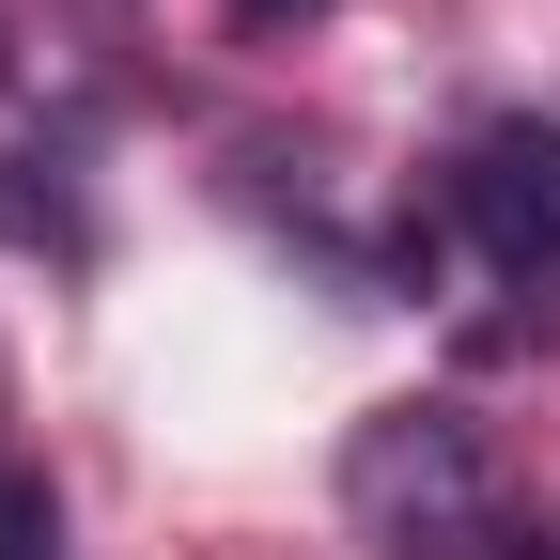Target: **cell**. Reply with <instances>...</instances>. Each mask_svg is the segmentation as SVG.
Returning <instances> with one entry per match:
<instances>
[{
    "mask_svg": "<svg viewBox=\"0 0 560 560\" xmlns=\"http://www.w3.org/2000/svg\"><path fill=\"white\" fill-rule=\"evenodd\" d=\"M0 249H47V265H79V249H94L79 172H62V156H16V140H0Z\"/></svg>",
    "mask_w": 560,
    "mask_h": 560,
    "instance_id": "cell-3",
    "label": "cell"
},
{
    "mask_svg": "<svg viewBox=\"0 0 560 560\" xmlns=\"http://www.w3.org/2000/svg\"><path fill=\"white\" fill-rule=\"evenodd\" d=\"M234 16H249V32H296V16H327V0H234Z\"/></svg>",
    "mask_w": 560,
    "mask_h": 560,
    "instance_id": "cell-5",
    "label": "cell"
},
{
    "mask_svg": "<svg viewBox=\"0 0 560 560\" xmlns=\"http://www.w3.org/2000/svg\"><path fill=\"white\" fill-rule=\"evenodd\" d=\"M436 219H452V249L499 280V296H529V327H560V125L545 109H499L452 156V187H436Z\"/></svg>",
    "mask_w": 560,
    "mask_h": 560,
    "instance_id": "cell-2",
    "label": "cell"
},
{
    "mask_svg": "<svg viewBox=\"0 0 560 560\" xmlns=\"http://www.w3.org/2000/svg\"><path fill=\"white\" fill-rule=\"evenodd\" d=\"M342 514L374 560H529V514L467 405H374L342 436Z\"/></svg>",
    "mask_w": 560,
    "mask_h": 560,
    "instance_id": "cell-1",
    "label": "cell"
},
{
    "mask_svg": "<svg viewBox=\"0 0 560 560\" xmlns=\"http://www.w3.org/2000/svg\"><path fill=\"white\" fill-rule=\"evenodd\" d=\"M0 560H62V499L32 467H0Z\"/></svg>",
    "mask_w": 560,
    "mask_h": 560,
    "instance_id": "cell-4",
    "label": "cell"
},
{
    "mask_svg": "<svg viewBox=\"0 0 560 560\" xmlns=\"http://www.w3.org/2000/svg\"><path fill=\"white\" fill-rule=\"evenodd\" d=\"M0 62H16V47H0Z\"/></svg>",
    "mask_w": 560,
    "mask_h": 560,
    "instance_id": "cell-6",
    "label": "cell"
}]
</instances>
